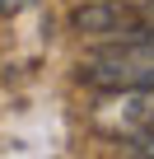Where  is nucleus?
Wrapping results in <instances>:
<instances>
[{"mask_svg": "<svg viewBox=\"0 0 154 159\" xmlns=\"http://www.w3.org/2000/svg\"><path fill=\"white\" fill-rule=\"evenodd\" d=\"M154 75V19L140 24L131 38L108 42L98 52H89L80 61V80L89 89L108 94V89H140L145 80Z\"/></svg>", "mask_w": 154, "mask_h": 159, "instance_id": "nucleus-1", "label": "nucleus"}, {"mask_svg": "<svg viewBox=\"0 0 154 159\" xmlns=\"http://www.w3.org/2000/svg\"><path fill=\"white\" fill-rule=\"evenodd\" d=\"M121 145H126V159H154V126H149V131L126 136Z\"/></svg>", "mask_w": 154, "mask_h": 159, "instance_id": "nucleus-2", "label": "nucleus"}, {"mask_svg": "<svg viewBox=\"0 0 154 159\" xmlns=\"http://www.w3.org/2000/svg\"><path fill=\"white\" fill-rule=\"evenodd\" d=\"M24 5H33V0H0V10H5V14H19Z\"/></svg>", "mask_w": 154, "mask_h": 159, "instance_id": "nucleus-3", "label": "nucleus"}, {"mask_svg": "<svg viewBox=\"0 0 154 159\" xmlns=\"http://www.w3.org/2000/svg\"><path fill=\"white\" fill-rule=\"evenodd\" d=\"M145 19H154V0H145Z\"/></svg>", "mask_w": 154, "mask_h": 159, "instance_id": "nucleus-4", "label": "nucleus"}]
</instances>
